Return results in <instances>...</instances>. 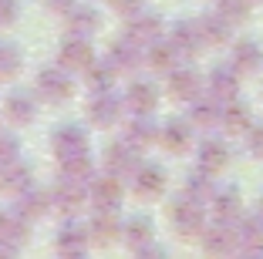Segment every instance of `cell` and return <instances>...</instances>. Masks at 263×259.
Masks as SVG:
<instances>
[{
    "label": "cell",
    "mask_w": 263,
    "mask_h": 259,
    "mask_svg": "<svg viewBox=\"0 0 263 259\" xmlns=\"http://www.w3.org/2000/svg\"><path fill=\"white\" fill-rule=\"evenodd\" d=\"M169 222H172V229H176L182 239L202 236V229L209 226V222H206V202L193 198L189 192L176 195V198H172V206H169Z\"/></svg>",
    "instance_id": "1"
},
{
    "label": "cell",
    "mask_w": 263,
    "mask_h": 259,
    "mask_svg": "<svg viewBox=\"0 0 263 259\" xmlns=\"http://www.w3.org/2000/svg\"><path fill=\"white\" fill-rule=\"evenodd\" d=\"M71 91H74V74H71L68 68H44L37 74V84H34V94H37L41 101H51V105H61V101L71 98Z\"/></svg>",
    "instance_id": "2"
},
{
    "label": "cell",
    "mask_w": 263,
    "mask_h": 259,
    "mask_svg": "<svg viewBox=\"0 0 263 259\" xmlns=\"http://www.w3.org/2000/svg\"><path fill=\"white\" fill-rule=\"evenodd\" d=\"M51 206H54L58 212H64V215H74L81 206H88V182L58 175L54 189H51Z\"/></svg>",
    "instance_id": "3"
},
{
    "label": "cell",
    "mask_w": 263,
    "mask_h": 259,
    "mask_svg": "<svg viewBox=\"0 0 263 259\" xmlns=\"http://www.w3.org/2000/svg\"><path fill=\"white\" fill-rule=\"evenodd\" d=\"M122 114H125V98H118L115 91H95V98L88 101V125L111 128L122 122Z\"/></svg>",
    "instance_id": "4"
},
{
    "label": "cell",
    "mask_w": 263,
    "mask_h": 259,
    "mask_svg": "<svg viewBox=\"0 0 263 259\" xmlns=\"http://www.w3.org/2000/svg\"><path fill=\"white\" fill-rule=\"evenodd\" d=\"M125 198V185L118 175L105 172V175H91L88 182V206L95 209H118Z\"/></svg>",
    "instance_id": "5"
},
{
    "label": "cell",
    "mask_w": 263,
    "mask_h": 259,
    "mask_svg": "<svg viewBox=\"0 0 263 259\" xmlns=\"http://www.w3.org/2000/svg\"><path fill=\"white\" fill-rule=\"evenodd\" d=\"M165 88H169V94H172L176 101H186V105H189L196 94L206 91V77H202L196 68H182V64H179L176 71H169V81H165Z\"/></svg>",
    "instance_id": "6"
},
{
    "label": "cell",
    "mask_w": 263,
    "mask_h": 259,
    "mask_svg": "<svg viewBox=\"0 0 263 259\" xmlns=\"http://www.w3.org/2000/svg\"><path fill=\"white\" fill-rule=\"evenodd\" d=\"M51 152L58 158H68V155H81L88 152V128L78 122H68L51 135Z\"/></svg>",
    "instance_id": "7"
},
{
    "label": "cell",
    "mask_w": 263,
    "mask_h": 259,
    "mask_svg": "<svg viewBox=\"0 0 263 259\" xmlns=\"http://www.w3.org/2000/svg\"><path fill=\"white\" fill-rule=\"evenodd\" d=\"M142 155L135 145H128V142H115L111 148H105V172H111V175H118L125 182V178H132V172L139 168Z\"/></svg>",
    "instance_id": "8"
},
{
    "label": "cell",
    "mask_w": 263,
    "mask_h": 259,
    "mask_svg": "<svg viewBox=\"0 0 263 259\" xmlns=\"http://www.w3.org/2000/svg\"><path fill=\"white\" fill-rule=\"evenodd\" d=\"M88 246H91L88 226H81V222H74V219L61 222V229L54 232V249L61 252V256H85Z\"/></svg>",
    "instance_id": "9"
},
{
    "label": "cell",
    "mask_w": 263,
    "mask_h": 259,
    "mask_svg": "<svg viewBox=\"0 0 263 259\" xmlns=\"http://www.w3.org/2000/svg\"><path fill=\"white\" fill-rule=\"evenodd\" d=\"M206 94L223 105V101H233L240 98V71L233 68V64H223V68H213L206 74Z\"/></svg>",
    "instance_id": "10"
},
{
    "label": "cell",
    "mask_w": 263,
    "mask_h": 259,
    "mask_svg": "<svg viewBox=\"0 0 263 259\" xmlns=\"http://www.w3.org/2000/svg\"><path fill=\"white\" fill-rule=\"evenodd\" d=\"M132 192L142 198H155L165 192V168L155 162H139V168L132 172Z\"/></svg>",
    "instance_id": "11"
},
{
    "label": "cell",
    "mask_w": 263,
    "mask_h": 259,
    "mask_svg": "<svg viewBox=\"0 0 263 259\" xmlns=\"http://www.w3.org/2000/svg\"><path fill=\"white\" fill-rule=\"evenodd\" d=\"M202 249L213 252V256H230V252H240V243H236V226L233 222H219L216 226L202 229Z\"/></svg>",
    "instance_id": "12"
},
{
    "label": "cell",
    "mask_w": 263,
    "mask_h": 259,
    "mask_svg": "<svg viewBox=\"0 0 263 259\" xmlns=\"http://www.w3.org/2000/svg\"><path fill=\"white\" fill-rule=\"evenodd\" d=\"M165 31V24L159 14H152V10H135V14L128 17V24H125V34H128L132 41H139L142 47H148L152 41H159Z\"/></svg>",
    "instance_id": "13"
},
{
    "label": "cell",
    "mask_w": 263,
    "mask_h": 259,
    "mask_svg": "<svg viewBox=\"0 0 263 259\" xmlns=\"http://www.w3.org/2000/svg\"><path fill=\"white\" fill-rule=\"evenodd\" d=\"M37 111H41L37 94H31V91H10L4 98V118L14 125H34Z\"/></svg>",
    "instance_id": "14"
},
{
    "label": "cell",
    "mask_w": 263,
    "mask_h": 259,
    "mask_svg": "<svg viewBox=\"0 0 263 259\" xmlns=\"http://www.w3.org/2000/svg\"><path fill=\"white\" fill-rule=\"evenodd\" d=\"M159 145L169 148L172 155H182L193 145V122L189 118H169L165 125H159Z\"/></svg>",
    "instance_id": "15"
},
{
    "label": "cell",
    "mask_w": 263,
    "mask_h": 259,
    "mask_svg": "<svg viewBox=\"0 0 263 259\" xmlns=\"http://www.w3.org/2000/svg\"><path fill=\"white\" fill-rule=\"evenodd\" d=\"M88 236L95 246H111L115 239H122V222L115 209H95V215L88 219Z\"/></svg>",
    "instance_id": "16"
},
{
    "label": "cell",
    "mask_w": 263,
    "mask_h": 259,
    "mask_svg": "<svg viewBox=\"0 0 263 259\" xmlns=\"http://www.w3.org/2000/svg\"><path fill=\"white\" fill-rule=\"evenodd\" d=\"M91 61H95V51H91V44H88V37H71L68 34L61 51H58V64L74 74V71H88Z\"/></svg>",
    "instance_id": "17"
},
{
    "label": "cell",
    "mask_w": 263,
    "mask_h": 259,
    "mask_svg": "<svg viewBox=\"0 0 263 259\" xmlns=\"http://www.w3.org/2000/svg\"><path fill=\"white\" fill-rule=\"evenodd\" d=\"M209 209L219 222H236L243 215V195L233 185H216V192L209 195Z\"/></svg>",
    "instance_id": "18"
},
{
    "label": "cell",
    "mask_w": 263,
    "mask_h": 259,
    "mask_svg": "<svg viewBox=\"0 0 263 259\" xmlns=\"http://www.w3.org/2000/svg\"><path fill=\"white\" fill-rule=\"evenodd\" d=\"M125 142L135 145L139 152L159 142V122L152 118V111H135V118L125 125Z\"/></svg>",
    "instance_id": "19"
},
{
    "label": "cell",
    "mask_w": 263,
    "mask_h": 259,
    "mask_svg": "<svg viewBox=\"0 0 263 259\" xmlns=\"http://www.w3.org/2000/svg\"><path fill=\"white\" fill-rule=\"evenodd\" d=\"M179 61H182V54L176 51V44H172L169 37H165V41L159 37V41H152V44L145 47V68H152L155 74L169 77V71H176Z\"/></svg>",
    "instance_id": "20"
},
{
    "label": "cell",
    "mask_w": 263,
    "mask_h": 259,
    "mask_svg": "<svg viewBox=\"0 0 263 259\" xmlns=\"http://www.w3.org/2000/svg\"><path fill=\"white\" fill-rule=\"evenodd\" d=\"M27 232H31V219L21 209H0V243L17 249L21 243H27Z\"/></svg>",
    "instance_id": "21"
},
{
    "label": "cell",
    "mask_w": 263,
    "mask_h": 259,
    "mask_svg": "<svg viewBox=\"0 0 263 259\" xmlns=\"http://www.w3.org/2000/svg\"><path fill=\"white\" fill-rule=\"evenodd\" d=\"M108 57H111V64L118 68V74H122V71H139L142 64H145V47L125 34V37H118L115 44H111Z\"/></svg>",
    "instance_id": "22"
},
{
    "label": "cell",
    "mask_w": 263,
    "mask_h": 259,
    "mask_svg": "<svg viewBox=\"0 0 263 259\" xmlns=\"http://www.w3.org/2000/svg\"><path fill=\"white\" fill-rule=\"evenodd\" d=\"M169 41L176 44V51L182 54V57H196V54L202 51V34H199V24L196 21H176L169 27Z\"/></svg>",
    "instance_id": "23"
},
{
    "label": "cell",
    "mask_w": 263,
    "mask_h": 259,
    "mask_svg": "<svg viewBox=\"0 0 263 259\" xmlns=\"http://www.w3.org/2000/svg\"><path fill=\"white\" fill-rule=\"evenodd\" d=\"M230 145H226L223 138H202L199 142V152H196V165L206 168V172H223L226 165H230Z\"/></svg>",
    "instance_id": "24"
},
{
    "label": "cell",
    "mask_w": 263,
    "mask_h": 259,
    "mask_svg": "<svg viewBox=\"0 0 263 259\" xmlns=\"http://www.w3.org/2000/svg\"><path fill=\"white\" fill-rule=\"evenodd\" d=\"M219 125H223V131H230V135H243V131L253 125V108L240 98L223 101V108H219Z\"/></svg>",
    "instance_id": "25"
},
{
    "label": "cell",
    "mask_w": 263,
    "mask_h": 259,
    "mask_svg": "<svg viewBox=\"0 0 263 259\" xmlns=\"http://www.w3.org/2000/svg\"><path fill=\"white\" fill-rule=\"evenodd\" d=\"M34 185V168L27 162H10V165L0 168V192H7V195H21Z\"/></svg>",
    "instance_id": "26"
},
{
    "label": "cell",
    "mask_w": 263,
    "mask_h": 259,
    "mask_svg": "<svg viewBox=\"0 0 263 259\" xmlns=\"http://www.w3.org/2000/svg\"><path fill=\"white\" fill-rule=\"evenodd\" d=\"M219 101L213 98V94H196L193 101H189V111H186V118L193 122V128H213V125H219Z\"/></svg>",
    "instance_id": "27"
},
{
    "label": "cell",
    "mask_w": 263,
    "mask_h": 259,
    "mask_svg": "<svg viewBox=\"0 0 263 259\" xmlns=\"http://www.w3.org/2000/svg\"><path fill=\"white\" fill-rule=\"evenodd\" d=\"M64 17H68V34H71V37H88V41H91L95 34H98V27H101V17H98L95 7H81V4H74Z\"/></svg>",
    "instance_id": "28"
},
{
    "label": "cell",
    "mask_w": 263,
    "mask_h": 259,
    "mask_svg": "<svg viewBox=\"0 0 263 259\" xmlns=\"http://www.w3.org/2000/svg\"><path fill=\"white\" fill-rule=\"evenodd\" d=\"M233 68L240 71V74H256V71L263 68V47L260 41H236L233 44Z\"/></svg>",
    "instance_id": "29"
},
{
    "label": "cell",
    "mask_w": 263,
    "mask_h": 259,
    "mask_svg": "<svg viewBox=\"0 0 263 259\" xmlns=\"http://www.w3.org/2000/svg\"><path fill=\"white\" fill-rule=\"evenodd\" d=\"M125 108L132 111H155L159 108V88L152 81H132L125 91Z\"/></svg>",
    "instance_id": "30"
},
{
    "label": "cell",
    "mask_w": 263,
    "mask_h": 259,
    "mask_svg": "<svg viewBox=\"0 0 263 259\" xmlns=\"http://www.w3.org/2000/svg\"><path fill=\"white\" fill-rule=\"evenodd\" d=\"M17 209H21L24 215H27V219L31 222H37V219H44L47 212H51V192H44V189H27V192H21V195H17Z\"/></svg>",
    "instance_id": "31"
},
{
    "label": "cell",
    "mask_w": 263,
    "mask_h": 259,
    "mask_svg": "<svg viewBox=\"0 0 263 259\" xmlns=\"http://www.w3.org/2000/svg\"><path fill=\"white\" fill-rule=\"evenodd\" d=\"M122 239H125V246H128L132 252L142 249L145 243H152V239H155L152 219H148V215H132V219L122 226Z\"/></svg>",
    "instance_id": "32"
},
{
    "label": "cell",
    "mask_w": 263,
    "mask_h": 259,
    "mask_svg": "<svg viewBox=\"0 0 263 259\" xmlns=\"http://www.w3.org/2000/svg\"><path fill=\"white\" fill-rule=\"evenodd\" d=\"M196 24H199L202 44H213V47H216V44H226V41H230V34H233V24L226 21L219 10H216V14H202Z\"/></svg>",
    "instance_id": "33"
},
{
    "label": "cell",
    "mask_w": 263,
    "mask_h": 259,
    "mask_svg": "<svg viewBox=\"0 0 263 259\" xmlns=\"http://www.w3.org/2000/svg\"><path fill=\"white\" fill-rule=\"evenodd\" d=\"M236 243H240V252H263V219L260 215L236 219Z\"/></svg>",
    "instance_id": "34"
},
{
    "label": "cell",
    "mask_w": 263,
    "mask_h": 259,
    "mask_svg": "<svg viewBox=\"0 0 263 259\" xmlns=\"http://www.w3.org/2000/svg\"><path fill=\"white\" fill-rule=\"evenodd\" d=\"M85 77H88V88H91V91H111V84H115V77H118V68L111 64V57H105V61L95 57V61L88 64Z\"/></svg>",
    "instance_id": "35"
},
{
    "label": "cell",
    "mask_w": 263,
    "mask_h": 259,
    "mask_svg": "<svg viewBox=\"0 0 263 259\" xmlns=\"http://www.w3.org/2000/svg\"><path fill=\"white\" fill-rule=\"evenodd\" d=\"M58 172H61V175H68V178L91 182V175H95V162H91V155H88V152L68 155V158H58Z\"/></svg>",
    "instance_id": "36"
},
{
    "label": "cell",
    "mask_w": 263,
    "mask_h": 259,
    "mask_svg": "<svg viewBox=\"0 0 263 259\" xmlns=\"http://www.w3.org/2000/svg\"><path fill=\"white\" fill-rule=\"evenodd\" d=\"M186 192L199 202H209V195L216 192V172H206V168L196 165V172L186 178Z\"/></svg>",
    "instance_id": "37"
},
{
    "label": "cell",
    "mask_w": 263,
    "mask_h": 259,
    "mask_svg": "<svg viewBox=\"0 0 263 259\" xmlns=\"http://www.w3.org/2000/svg\"><path fill=\"white\" fill-rule=\"evenodd\" d=\"M24 64V54L17 44H7V41H0V81H7V77H14L17 71H21Z\"/></svg>",
    "instance_id": "38"
},
{
    "label": "cell",
    "mask_w": 263,
    "mask_h": 259,
    "mask_svg": "<svg viewBox=\"0 0 263 259\" xmlns=\"http://www.w3.org/2000/svg\"><path fill=\"white\" fill-rule=\"evenodd\" d=\"M216 10L230 24H243L250 17V10H253V0H216Z\"/></svg>",
    "instance_id": "39"
},
{
    "label": "cell",
    "mask_w": 263,
    "mask_h": 259,
    "mask_svg": "<svg viewBox=\"0 0 263 259\" xmlns=\"http://www.w3.org/2000/svg\"><path fill=\"white\" fill-rule=\"evenodd\" d=\"M17 158H21V142L14 135H7V131H0V168L17 162Z\"/></svg>",
    "instance_id": "40"
},
{
    "label": "cell",
    "mask_w": 263,
    "mask_h": 259,
    "mask_svg": "<svg viewBox=\"0 0 263 259\" xmlns=\"http://www.w3.org/2000/svg\"><path fill=\"white\" fill-rule=\"evenodd\" d=\"M247 148H250V155H256V158H263V122H253L247 131Z\"/></svg>",
    "instance_id": "41"
},
{
    "label": "cell",
    "mask_w": 263,
    "mask_h": 259,
    "mask_svg": "<svg viewBox=\"0 0 263 259\" xmlns=\"http://www.w3.org/2000/svg\"><path fill=\"white\" fill-rule=\"evenodd\" d=\"M21 17V0H0V27H10Z\"/></svg>",
    "instance_id": "42"
},
{
    "label": "cell",
    "mask_w": 263,
    "mask_h": 259,
    "mask_svg": "<svg viewBox=\"0 0 263 259\" xmlns=\"http://www.w3.org/2000/svg\"><path fill=\"white\" fill-rule=\"evenodd\" d=\"M142 4H145V0H108V7L122 17H132L135 10H142Z\"/></svg>",
    "instance_id": "43"
},
{
    "label": "cell",
    "mask_w": 263,
    "mask_h": 259,
    "mask_svg": "<svg viewBox=\"0 0 263 259\" xmlns=\"http://www.w3.org/2000/svg\"><path fill=\"white\" fill-rule=\"evenodd\" d=\"M78 0H44V7H51V10H58V14H68L71 7H74Z\"/></svg>",
    "instance_id": "44"
},
{
    "label": "cell",
    "mask_w": 263,
    "mask_h": 259,
    "mask_svg": "<svg viewBox=\"0 0 263 259\" xmlns=\"http://www.w3.org/2000/svg\"><path fill=\"white\" fill-rule=\"evenodd\" d=\"M256 215H260V219H263V195H260V212H256Z\"/></svg>",
    "instance_id": "45"
},
{
    "label": "cell",
    "mask_w": 263,
    "mask_h": 259,
    "mask_svg": "<svg viewBox=\"0 0 263 259\" xmlns=\"http://www.w3.org/2000/svg\"><path fill=\"white\" fill-rule=\"evenodd\" d=\"M253 4H263V0H253Z\"/></svg>",
    "instance_id": "46"
}]
</instances>
